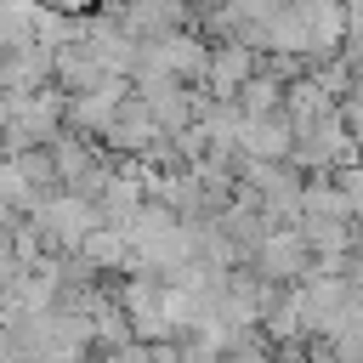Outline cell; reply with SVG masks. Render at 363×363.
Masks as SVG:
<instances>
[{"instance_id":"cell-1","label":"cell","mask_w":363,"mask_h":363,"mask_svg":"<svg viewBox=\"0 0 363 363\" xmlns=\"http://www.w3.org/2000/svg\"><path fill=\"white\" fill-rule=\"evenodd\" d=\"M261 267H267L272 278L306 272V233H272V238L261 244Z\"/></svg>"},{"instance_id":"cell-2","label":"cell","mask_w":363,"mask_h":363,"mask_svg":"<svg viewBox=\"0 0 363 363\" xmlns=\"http://www.w3.org/2000/svg\"><path fill=\"white\" fill-rule=\"evenodd\" d=\"M250 68H255V57H250L244 45H233V51H216V57L204 62V74L216 79V91H221V96H238V91L250 85Z\"/></svg>"}]
</instances>
